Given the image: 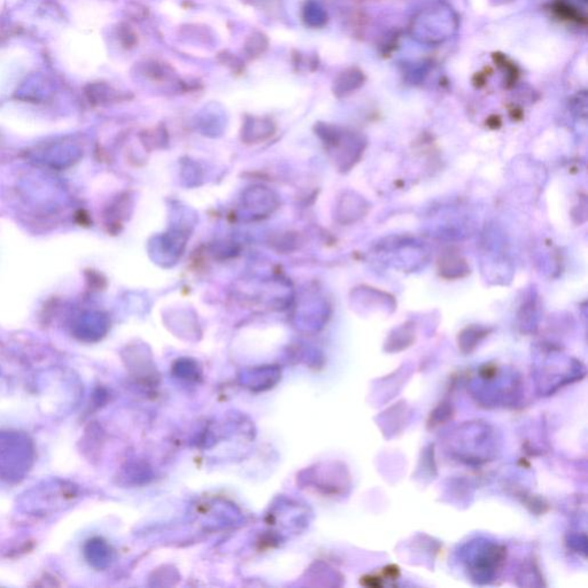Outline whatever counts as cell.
I'll list each match as a JSON object with an SVG mask.
<instances>
[{"instance_id":"cell-1","label":"cell","mask_w":588,"mask_h":588,"mask_svg":"<svg viewBox=\"0 0 588 588\" xmlns=\"http://www.w3.org/2000/svg\"><path fill=\"white\" fill-rule=\"evenodd\" d=\"M142 74L151 81L165 82L176 78V71L172 66L156 60H149L142 64Z\"/></svg>"},{"instance_id":"cell-2","label":"cell","mask_w":588,"mask_h":588,"mask_svg":"<svg viewBox=\"0 0 588 588\" xmlns=\"http://www.w3.org/2000/svg\"><path fill=\"white\" fill-rule=\"evenodd\" d=\"M268 46V37L263 33L254 31L246 39L244 52L249 59L259 58L267 51Z\"/></svg>"},{"instance_id":"cell-3","label":"cell","mask_w":588,"mask_h":588,"mask_svg":"<svg viewBox=\"0 0 588 588\" xmlns=\"http://www.w3.org/2000/svg\"><path fill=\"white\" fill-rule=\"evenodd\" d=\"M361 78H363V75L359 69L351 68L343 71L337 78L336 81H335V94H340V96L347 94L348 91L355 89L358 87V85L351 83V82H359V83H361L362 82L361 81Z\"/></svg>"},{"instance_id":"cell-4","label":"cell","mask_w":588,"mask_h":588,"mask_svg":"<svg viewBox=\"0 0 588 588\" xmlns=\"http://www.w3.org/2000/svg\"><path fill=\"white\" fill-rule=\"evenodd\" d=\"M552 8L554 13L562 20L579 23V24H586L585 15H582L578 8L572 6L571 3H566V1H556L553 3Z\"/></svg>"},{"instance_id":"cell-5","label":"cell","mask_w":588,"mask_h":588,"mask_svg":"<svg viewBox=\"0 0 588 588\" xmlns=\"http://www.w3.org/2000/svg\"><path fill=\"white\" fill-rule=\"evenodd\" d=\"M219 58H220L221 62L224 66H226V67H229L233 73H240L242 68H244L240 59L236 58L235 55L229 54L228 52H223L219 55Z\"/></svg>"},{"instance_id":"cell-6","label":"cell","mask_w":588,"mask_h":588,"mask_svg":"<svg viewBox=\"0 0 588 588\" xmlns=\"http://www.w3.org/2000/svg\"><path fill=\"white\" fill-rule=\"evenodd\" d=\"M120 37L123 41V45H126V47H133L137 44L136 34L130 29V27H122Z\"/></svg>"}]
</instances>
